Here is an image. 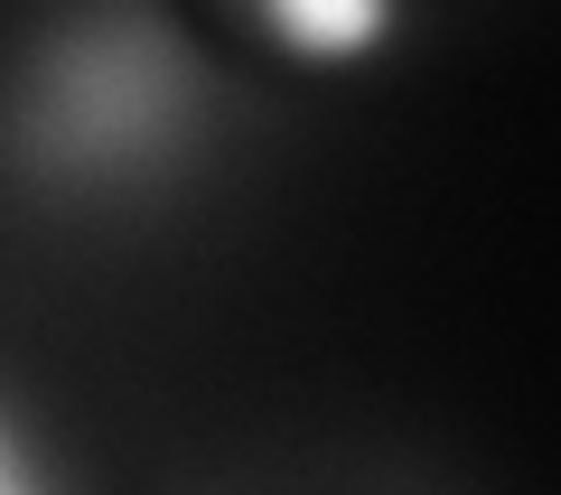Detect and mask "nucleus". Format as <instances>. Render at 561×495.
Instances as JSON below:
<instances>
[{
    "label": "nucleus",
    "instance_id": "obj_3",
    "mask_svg": "<svg viewBox=\"0 0 561 495\" xmlns=\"http://www.w3.org/2000/svg\"><path fill=\"white\" fill-rule=\"evenodd\" d=\"M0 495H66L57 458L38 449V430H28V412L10 402V383H0Z\"/></svg>",
    "mask_w": 561,
    "mask_h": 495
},
{
    "label": "nucleus",
    "instance_id": "obj_2",
    "mask_svg": "<svg viewBox=\"0 0 561 495\" xmlns=\"http://www.w3.org/2000/svg\"><path fill=\"white\" fill-rule=\"evenodd\" d=\"M253 28L309 76H346V66L383 57L402 38V10L393 0H262Z\"/></svg>",
    "mask_w": 561,
    "mask_h": 495
},
{
    "label": "nucleus",
    "instance_id": "obj_1",
    "mask_svg": "<svg viewBox=\"0 0 561 495\" xmlns=\"http://www.w3.org/2000/svg\"><path fill=\"white\" fill-rule=\"evenodd\" d=\"M216 76L169 10H66L0 84V169L47 197H150L206 150Z\"/></svg>",
    "mask_w": 561,
    "mask_h": 495
}]
</instances>
